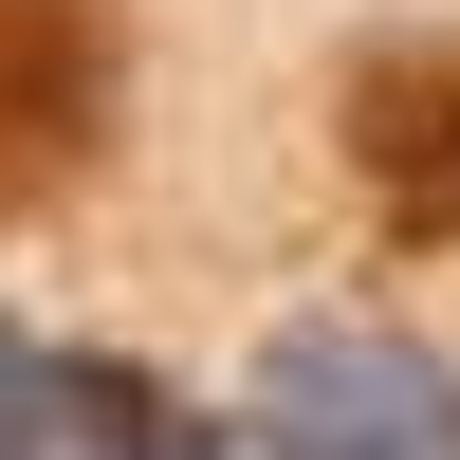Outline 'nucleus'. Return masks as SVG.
<instances>
[{
  "mask_svg": "<svg viewBox=\"0 0 460 460\" xmlns=\"http://www.w3.org/2000/svg\"><path fill=\"white\" fill-rule=\"evenodd\" d=\"M258 460H460V368L387 314H295L258 350Z\"/></svg>",
  "mask_w": 460,
  "mask_h": 460,
  "instance_id": "f257e3e1",
  "label": "nucleus"
},
{
  "mask_svg": "<svg viewBox=\"0 0 460 460\" xmlns=\"http://www.w3.org/2000/svg\"><path fill=\"white\" fill-rule=\"evenodd\" d=\"M111 111H129V19L111 0H0V240L93 184Z\"/></svg>",
  "mask_w": 460,
  "mask_h": 460,
  "instance_id": "f03ea898",
  "label": "nucleus"
},
{
  "mask_svg": "<svg viewBox=\"0 0 460 460\" xmlns=\"http://www.w3.org/2000/svg\"><path fill=\"white\" fill-rule=\"evenodd\" d=\"M332 147H350V184H368L387 240H460V37H442V19L350 37V74H332Z\"/></svg>",
  "mask_w": 460,
  "mask_h": 460,
  "instance_id": "7ed1b4c3",
  "label": "nucleus"
},
{
  "mask_svg": "<svg viewBox=\"0 0 460 460\" xmlns=\"http://www.w3.org/2000/svg\"><path fill=\"white\" fill-rule=\"evenodd\" d=\"M0 460H240L184 387H147V368L111 350H37V332H0Z\"/></svg>",
  "mask_w": 460,
  "mask_h": 460,
  "instance_id": "20e7f679",
  "label": "nucleus"
}]
</instances>
